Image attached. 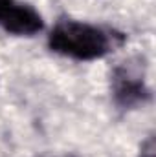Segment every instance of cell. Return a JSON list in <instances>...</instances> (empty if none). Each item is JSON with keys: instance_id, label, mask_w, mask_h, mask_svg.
<instances>
[{"instance_id": "1", "label": "cell", "mask_w": 156, "mask_h": 157, "mask_svg": "<svg viewBox=\"0 0 156 157\" xmlns=\"http://www.w3.org/2000/svg\"><path fill=\"white\" fill-rule=\"evenodd\" d=\"M123 42L125 35L112 28L77 20H61L48 35V46L51 51L76 60L103 59L121 48Z\"/></svg>"}, {"instance_id": "2", "label": "cell", "mask_w": 156, "mask_h": 157, "mask_svg": "<svg viewBox=\"0 0 156 157\" xmlns=\"http://www.w3.org/2000/svg\"><path fill=\"white\" fill-rule=\"evenodd\" d=\"M112 97L119 108L132 110L151 101V90L145 82L142 59H129L114 68L110 77Z\"/></svg>"}, {"instance_id": "3", "label": "cell", "mask_w": 156, "mask_h": 157, "mask_svg": "<svg viewBox=\"0 0 156 157\" xmlns=\"http://www.w3.org/2000/svg\"><path fill=\"white\" fill-rule=\"evenodd\" d=\"M0 28L17 37H33L44 29L40 13L22 0H0Z\"/></svg>"}, {"instance_id": "4", "label": "cell", "mask_w": 156, "mask_h": 157, "mask_svg": "<svg viewBox=\"0 0 156 157\" xmlns=\"http://www.w3.org/2000/svg\"><path fill=\"white\" fill-rule=\"evenodd\" d=\"M138 157H156V143H154V137H147L142 146H140V155Z\"/></svg>"}]
</instances>
